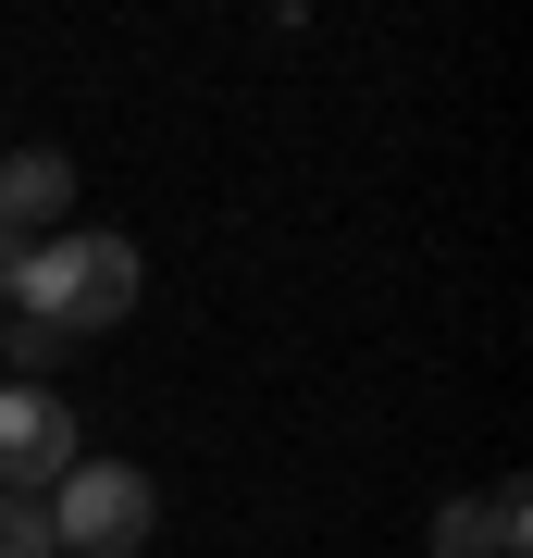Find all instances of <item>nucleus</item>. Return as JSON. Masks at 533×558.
I'll list each match as a JSON object with an SVG mask.
<instances>
[{"instance_id":"obj_7","label":"nucleus","mask_w":533,"mask_h":558,"mask_svg":"<svg viewBox=\"0 0 533 558\" xmlns=\"http://www.w3.org/2000/svg\"><path fill=\"white\" fill-rule=\"evenodd\" d=\"M25 248H38V236H13V223H0V299L25 286Z\"/></svg>"},{"instance_id":"obj_6","label":"nucleus","mask_w":533,"mask_h":558,"mask_svg":"<svg viewBox=\"0 0 533 558\" xmlns=\"http://www.w3.org/2000/svg\"><path fill=\"white\" fill-rule=\"evenodd\" d=\"M0 558H50V509L38 497H0Z\"/></svg>"},{"instance_id":"obj_3","label":"nucleus","mask_w":533,"mask_h":558,"mask_svg":"<svg viewBox=\"0 0 533 558\" xmlns=\"http://www.w3.org/2000/svg\"><path fill=\"white\" fill-rule=\"evenodd\" d=\"M75 459H87V447H75V398L0 373V497H50Z\"/></svg>"},{"instance_id":"obj_5","label":"nucleus","mask_w":533,"mask_h":558,"mask_svg":"<svg viewBox=\"0 0 533 558\" xmlns=\"http://www.w3.org/2000/svg\"><path fill=\"white\" fill-rule=\"evenodd\" d=\"M62 199H75V161L62 149H13L0 161V223L13 236H62Z\"/></svg>"},{"instance_id":"obj_2","label":"nucleus","mask_w":533,"mask_h":558,"mask_svg":"<svg viewBox=\"0 0 533 558\" xmlns=\"http://www.w3.org/2000/svg\"><path fill=\"white\" fill-rule=\"evenodd\" d=\"M38 509H50V558H137L149 521H161V497H149L137 459H75Z\"/></svg>"},{"instance_id":"obj_4","label":"nucleus","mask_w":533,"mask_h":558,"mask_svg":"<svg viewBox=\"0 0 533 558\" xmlns=\"http://www.w3.org/2000/svg\"><path fill=\"white\" fill-rule=\"evenodd\" d=\"M533 546V484H472L435 509V558H521Z\"/></svg>"},{"instance_id":"obj_1","label":"nucleus","mask_w":533,"mask_h":558,"mask_svg":"<svg viewBox=\"0 0 533 558\" xmlns=\"http://www.w3.org/2000/svg\"><path fill=\"white\" fill-rule=\"evenodd\" d=\"M13 311L50 323V336H112V323L137 311V248H124V236H38Z\"/></svg>"}]
</instances>
